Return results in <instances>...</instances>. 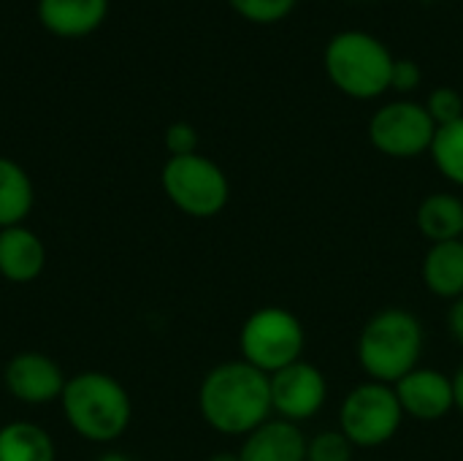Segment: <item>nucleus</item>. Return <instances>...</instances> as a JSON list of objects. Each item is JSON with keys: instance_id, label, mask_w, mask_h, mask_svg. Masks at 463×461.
Wrapping results in <instances>:
<instances>
[{"instance_id": "1", "label": "nucleus", "mask_w": 463, "mask_h": 461, "mask_svg": "<svg viewBox=\"0 0 463 461\" xmlns=\"http://www.w3.org/2000/svg\"><path fill=\"white\" fill-rule=\"evenodd\" d=\"M198 410L214 432L228 437H247L269 418H274L269 375L241 359L222 361L212 367L201 380Z\"/></svg>"}, {"instance_id": "2", "label": "nucleus", "mask_w": 463, "mask_h": 461, "mask_svg": "<svg viewBox=\"0 0 463 461\" xmlns=\"http://www.w3.org/2000/svg\"><path fill=\"white\" fill-rule=\"evenodd\" d=\"M426 331L415 312L404 307H385L374 312L358 334L355 356L366 380L396 386L420 367Z\"/></svg>"}, {"instance_id": "3", "label": "nucleus", "mask_w": 463, "mask_h": 461, "mask_svg": "<svg viewBox=\"0 0 463 461\" xmlns=\"http://www.w3.org/2000/svg\"><path fill=\"white\" fill-rule=\"evenodd\" d=\"M60 405L68 427L81 440L100 446L119 440L133 418L128 389L100 370H87L68 378Z\"/></svg>"}, {"instance_id": "4", "label": "nucleus", "mask_w": 463, "mask_h": 461, "mask_svg": "<svg viewBox=\"0 0 463 461\" xmlns=\"http://www.w3.org/2000/svg\"><path fill=\"white\" fill-rule=\"evenodd\" d=\"M396 57L391 49L366 30L336 33L323 52L328 82L353 101H374L391 90Z\"/></svg>"}, {"instance_id": "5", "label": "nucleus", "mask_w": 463, "mask_h": 461, "mask_svg": "<svg viewBox=\"0 0 463 461\" xmlns=\"http://www.w3.org/2000/svg\"><path fill=\"white\" fill-rule=\"evenodd\" d=\"M307 331L301 321L285 307H260L255 310L239 331V353L250 367L274 375L304 359Z\"/></svg>"}, {"instance_id": "6", "label": "nucleus", "mask_w": 463, "mask_h": 461, "mask_svg": "<svg viewBox=\"0 0 463 461\" xmlns=\"http://www.w3.org/2000/svg\"><path fill=\"white\" fill-rule=\"evenodd\" d=\"M165 198L190 217L206 220L220 215L231 198V182L225 171L206 155L168 158L160 171Z\"/></svg>"}, {"instance_id": "7", "label": "nucleus", "mask_w": 463, "mask_h": 461, "mask_svg": "<svg viewBox=\"0 0 463 461\" xmlns=\"http://www.w3.org/2000/svg\"><path fill=\"white\" fill-rule=\"evenodd\" d=\"M404 424V410L393 386L364 380L353 386L339 405V432L355 448H380L391 443Z\"/></svg>"}, {"instance_id": "8", "label": "nucleus", "mask_w": 463, "mask_h": 461, "mask_svg": "<svg viewBox=\"0 0 463 461\" xmlns=\"http://www.w3.org/2000/svg\"><path fill=\"white\" fill-rule=\"evenodd\" d=\"M369 141L377 152L393 160H412L431 152L437 122L423 103L391 101L380 106L369 120Z\"/></svg>"}, {"instance_id": "9", "label": "nucleus", "mask_w": 463, "mask_h": 461, "mask_svg": "<svg viewBox=\"0 0 463 461\" xmlns=\"http://www.w3.org/2000/svg\"><path fill=\"white\" fill-rule=\"evenodd\" d=\"M271 383V410L274 418L304 424L315 418L328 399V380L320 367L309 361H296L274 375H269Z\"/></svg>"}, {"instance_id": "10", "label": "nucleus", "mask_w": 463, "mask_h": 461, "mask_svg": "<svg viewBox=\"0 0 463 461\" xmlns=\"http://www.w3.org/2000/svg\"><path fill=\"white\" fill-rule=\"evenodd\" d=\"M5 391L22 405H49L62 397L68 378L62 375L60 364L38 351L16 353L3 370Z\"/></svg>"}, {"instance_id": "11", "label": "nucleus", "mask_w": 463, "mask_h": 461, "mask_svg": "<svg viewBox=\"0 0 463 461\" xmlns=\"http://www.w3.org/2000/svg\"><path fill=\"white\" fill-rule=\"evenodd\" d=\"M399 405L404 410V418L434 424L448 418L456 410V389L453 378L442 375L431 367H418L407 378H402L393 386Z\"/></svg>"}, {"instance_id": "12", "label": "nucleus", "mask_w": 463, "mask_h": 461, "mask_svg": "<svg viewBox=\"0 0 463 461\" xmlns=\"http://www.w3.org/2000/svg\"><path fill=\"white\" fill-rule=\"evenodd\" d=\"M307 435L298 424L269 418L250 432L239 448L241 461H307Z\"/></svg>"}, {"instance_id": "13", "label": "nucleus", "mask_w": 463, "mask_h": 461, "mask_svg": "<svg viewBox=\"0 0 463 461\" xmlns=\"http://www.w3.org/2000/svg\"><path fill=\"white\" fill-rule=\"evenodd\" d=\"M46 266V247L41 236L27 226H11L0 231V277L16 285L33 283Z\"/></svg>"}, {"instance_id": "14", "label": "nucleus", "mask_w": 463, "mask_h": 461, "mask_svg": "<svg viewBox=\"0 0 463 461\" xmlns=\"http://www.w3.org/2000/svg\"><path fill=\"white\" fill-rule=\"evenodd\" d=\"M423 283L437 299L456 302L463 296V239L431 245L420 264Z\"/></svg>"}, {"instance_id": "15", "label": "nucleus", "mask_w": 463, "mask_h": 461, "mask_svg": "<svg viewBox=\"0 0 463 461\" xmlns=\"http://www.w3.org/2000/svg\"><path fill=\"white\" fill-rule=\"evenodd\" d=\"M415 226L431 245L463 239V198L456 193H431L418 204Z\"/></svg>"}, {"instance_id": "16", "label": "nucleus", "mask_w": 463, "mask_h": 461, "mask_svg": "<svg viewBox=\"0 0 463 461\" xmlns=\"http://www.w3.org/2000/svg\"><path fill=\"white\" fill-rule=\"evenodd\" d=\"M109 11V0H38L41 22L57 35H84L95 30Z\"/></svg>"}, {"instance_id": "17", "label": "nucleus", "mask_w": 463, "mask_h": 461, "mask_svg": "<svg viewBox=\"0 0 463 461\" xmlns=\"http://www.w3.org/2000/svg\"><path fill=\"white\" fill-rule=\"evenodd\" d=\"M33 201L35 190L27 171L11 158H0V231L24 226L27 215L33 212Z\"/></svg>"}, {"instance_id": "18", "label": "nucleus", "mask_w": 463, "mask_h": 461, "mask_svg": "<svg viewBox=\"0 0 463 461\" xmlns=\"http://www.w3.org/2000/svg\"><path fill=\"white\" fill-rule=\"evenodd\" d=\"M52 435L33 421H11L0 427V461H54Z\"/></svg>"}, {"instance_id": "19", "label": "nucleus", "mask_w": 463, "mask_h": 461, "mask_svg": "<svg viewBox=\"0 0 463 461\" xmlns=\"http://www.w3.org/2000/svg\"><path fill=\"white\" fill-rule=\"evenodd\" d=\"M429 155H431L437 171L448 182L463 187V117L458 122L437 128V136H434Z\"/></svg>"}, {"instance_id": "20", "label": "nucleus", "mask_w": 463, "mask_h": 461, "mask_svg": "<svg viewBox=\"0 0 463 461\" xmlns=\"http://www.w3.org/2000/svg\"><path fill=\"white\" fill-rule=\"evenodd\" d=\"M355 446L339 429H323L307 440V461H353Z\"/></svg>"}, {"instance_id": "21", "label": "nucleus", "mask_w": 463, "mask_h": 461, "mask_svg": "<svg viewBox=\"0 0 463 461\" xmlns=\"http://www.w3.org/2000/svg\"><path fill=\"white\" fill-rule=\"evenodd\" d=\"M239 16L255 24H277L288 19L298 0H228Z\"/></svg>"}, {"instance_id": "22", "label": "nucleus", "mask_w": 463, "mask_h": 461, "mask_svg": "<svg viewBox=\"0 0 463 461\" xmlns=\"http://www.w3.org/2000/svg\"><path fill=\"white\" fill-rule=\"evenodd\" d=\"M426 111L431 114V120L437 122V128H445L450 122H458L463 117V95L453 87H437L431 90V95L426 98Z\"/></svg>"}, {"instance_id": "23", "label": "nucleus", "mask_w": 463, "mask_h": 461, "mask_svg": "<svg viewBox=\"0 0 463 461\" xmlns=\"http://www.w3.org/2000/svg\"><path fill=\"white\" fill-rule=\"evenodd\" d=\"M165 149L171 158L195 155L198 152V130L190 122H174L165 128Z\"/></svg>"}, {"instance_id": "24", "label": "nucleus", "mask_w": 463, "mask_h": 461, "mask_svg": "<svg viewBox=\"0 0 463 461\" xmlns=\"http://www.w3.org/2000/svg\"><path fill=\"white\" fill-rule=\"evenodd\" d=\"M423 79V71L415 60L410 57H402L393 62V76H391V90L396 92H412Z\"/></svg>"}, {"instance_id": "25", "label": "nucleus", "mask_w": 463, "mask_h": 461, "mask_svg": "<svg viewBox=\"0 0 463 461\" xmlns=\"http://www.w3.org/2000/svg\"><path fill=\"white\" fill-rule=\"evenodd\" d=\"M448 331H450V337L463 348V296L456 299V302H450V310H448Z\"/></svg>"}, {"instance_id": "26", "label": "nucleus", "mask_w": 463, "mask_h": 461, "mask_svg": "<svg viewBox=\"0 0 463 461\" xmlns=\"http://www.w3.org/2000/svg\"><path fill=\"white\" fill-rule=\"evenodd\" d=\"M453 389H456V410L463 413V364L456 370V375H453Z\"/></svg>"}, {"instance_id": "27", "label": "nucleus", "mask_w": 463, "mask_h": 461, "mask_svg": "<svg viewBox=\"0 0 463 461\" xmlns=\"http://www.w3.org/2000/svg\"><path fill=\"white\" fill-rule=\"evenodd\" d=\"M206 461H241L239 459V454H231V451H222V454H214V456H209Z\"/></svg>"}, {"instance_id": "28", "label": "nucleus", "mask_w": 463, "mask_h": 461, "mask_svg": "<svg viewBox=\"0 0 463 461\" xmlns=\"http://www.w3.org/2000/svg\"><path fill=\"white\" fill-rule=\"evenodd\" d=\"M98 461H130V459H128L125 454H119V451H106V454H103Z\"/></svg>"}]
</instances>
